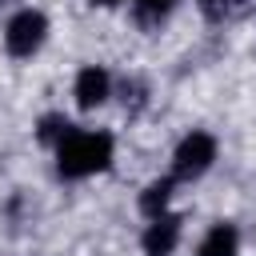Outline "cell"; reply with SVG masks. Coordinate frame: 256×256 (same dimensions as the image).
<instances>
[{"label":"cell","mask_w":256,"mask_h":256,"mask_svg":"<svg viewBox=\"0 0 256 256\" xmlns=\"http://www.w3.org/2000/svg\"><path fill=\"white\" fill-rule=\"evenodd\" d=\"M44 32H48L44 12L24 8V12H16V16L8 20V28H4V48H8L12 56H32V52L44 44Z\"/></svg>","instance_id":"3"},{"label":"cell","mask_w":256,"mask_h":256,"mask_svg":"<svg viewBox=\"0 0 256 256\" xmlns=\"http://www.w3.org/2000/svg\"><path fill=\"white\" fill-rule=\"evenodd\" d=\"M216 160V140L208 132H188L172 156V176L176 180H196L200 172H208V164Z\"/></svg>","instance_id":"2"},{"label":"cell","mask_w":256,"mask_h":256,"mask_svg":"<svg viewBox=\"0 0 256 256\" xmlns=\"http://www.w3.org/2000/svg\"><path fill=\"white\" fill-rule=\"evenodd\" d=\"M108 72L100 68V64H88V68H80V76H76V104L80 108H96V104H104L108 100Z\"/></svg>","instance_id":"5"},{"label":"cell","mask_w":256,"mask_h":256,"mask_svg":"<svg viewBox=\"0 0 256 256\" xmlns=\"http://www.w3.org/2000/svg\"><path fill=\"white\" fill-rule=\"evenodd\" d=\"M68 128H72V124H68L64 116H44V120H40V140H60Z\"/></svg>","instance_id":"8"},{"label":"cell","mask_w":256,"mask_h":256,"mask_svg":"<svg viewBox=\"0 0 256 256\" xmlns=\"http://www.w3.org/2000/svg\"><path fill=\"white\" fill-rule=\"evenodd\" d=\"M92 4H104V8H108V4H120V0H92Z\"/></svg>","instance_id":"11"},{"label":"cell","mask_w":256,"mask_h":256,"mask_svg":"<svg viewBox=\"0 0 256 256\" xmlns=\"http://www.w3.org/2000/svg\"><path fill=\"white\" fill-rule=\"evenodd\" d=\"M172 8V0H136V12L144 16V20H156V16H164Z\"/></svg>","instance_id":"9"},{"label":"cell","mask_w":256,"mask_h":256,"mask_svg":"<svg viewBox=\"0 0 256 256\" xmlns=\"http://www.w3.org/2000/svg\"><path fill=\"white\" fill-rule=\"evenodd\" d=\"M236 248H240L236 228H232V224H216V228H212V232L200 240L196 256H236Z\"/></svg>","instance_id":"6"},{"label":"cell","mask_w":256,"mask_h":256,"mask_svg":"<svg viewBox=\"0 0 256 256\" xmlns=\"http://www.w3.org/2000/svg\"><path fill=\"white\" fill-rule=\"evenodd\" d=\"M180 240V216H152L144 232V256H172Z\"/></svg>","instance_id":"4"},{"label":"cell","mask_w":256,"mask_h":256,"mask_svg":"<svg viewBox=\"0 0 256 256\" xmlns=\"http://www.w3.org/2000/svg\"><path fill=\"white\" fill-rule=\"evenodd\" d=\"M172 184H176V176L152 180V184L144 188V196H140V212H144V216H164V204H168V196H172Z\"/></svg>","instance_id":"7"},{"label":"cell","mask_w":256,"mask_h":256,"mask_svg":"<svg viewBox=\"0 0 256 256\" xmlns=\"http://www.w3.org/2000/svg\"><path fill=\"white\" fill-rule=\"evenodd\" d=\"M200 4H204V8H208V12H212V8H216V0H200Z\"/></svg>","instance_id":"10"},{"label":"cell","mask_w":256,"mask_h":256,"mask_svg":"<svg viewBox=\"0 0 256 256\" xmlns=\"http://www.w3.org/2000/svg\"><path fill=\"white\" fill-rule=\"evenodd\" d=\"M112 164V136L108 132H84V128H68L56 140V168L68 180L92 176L100 168Z\"/></svg>","instance_id":"1"}]
</instances>
